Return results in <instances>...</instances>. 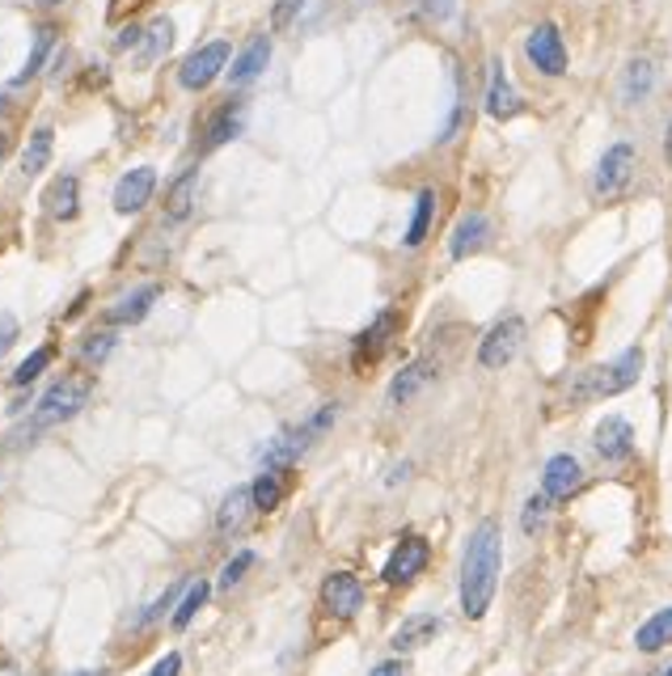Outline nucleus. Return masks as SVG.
Wrapping results in <instances>:
<instances>
[{
  "label": "nucleus",
  "mask_w": 672,
  "mask_h": 676,
  "mask_svg": "<svg viewBox=\"0 0 672 676\" xmlns=\"http://www.w3.org/2000/svg\"><path fill=\"white\" fill-rule=\"evenodd\" d=\"M432 221H436V191L432 187H423V191H415V212H411V228H406V246L415 250V246H423L427 241V228H432Z\"/></svg>",
  "instance_id": "7c9ffc66"
},
{
  "label": "nucleus",
  "mask_w": 672,
  "mask_h": 676,
  "mask_svg": "<svg viewBox=\"0 0 672 676\" xmlns=\"http://www.w3.org/2000/svg\"><path fill=\"white\" fill-rule=\"evenodd\" d=\"M664 153L672 157V128H669V135H664Z\"/></svg>",
  "instance_id": "3c124183"
},
{
  "label": "nucleus",
  "mask_w": 672,
  "mask_h": 676,
  "mask_svg": "<svg viewBox=\"0 0 672 676\" xmlns=\"http://www.w3.org/2000/svg\"><path fill=\"white\" fill-rule=\"evenodd\" d=\"M656 90V64L647 60V56H635L626 72H622V102H630V106H642L647 97Z\"/></svg>",
  "instance_id": "bb28decb"
},
{
  "label": "nucleus",
  "mask_w": 672,
  "mask_h": 676,
  "mask_svg": "<svg viewBox=\"0 0 672 676\" xmlns=\"http://www.w3.org/2000/svg\"><path fill=\"white\" fill-rule=\"evenodd\" d=\"M427 381H432V364L427 359H415V364H406L393 381H389V402L393 406H406V402H415L418 393L427 389Z\"/></svg>",
  "instance_id": "cd10ccee"
},
{
  "label": "nucleus",
  "mask_w": 672,
  "mask_h": 676,
  "mask_svg": "<svg viewBox=\"0 0 672 676\" xmlns=\"http://www.w3.org/2000/svg\"><path fill=\"white\" fill-rule=\"evenodd\" d=\"M486 115L495 123H508L516 115H524V97L516 94V85L508 81V64L495 56L491 60V85H486Z\"/></svg>",
  "instance_id": "2eb2a0df"
},
{
  "label": "nucleus",
  "mask_w": 672,
  "mask_h": 676,
  "mask_svg": "<svg viewBox=\"0 0 672 676\" xmlns=\"http://www.w3.org/2000/svg\"><path fill=\"white\" fill-rule=\"evenodd\" d=\"M241 131H246V102H241V97H228L221 106H212V115H203L199 153H216L224 144H233Z\"/></svg>",
  "instance_id": "423d86ee"
},
{
  "label": "nucleus",
  "mask_w": 672,
  "mask_h": 676,
  "mask_svg": "<svg viewBox=\"0 0 672 676\" xmlns=\"http://www.w3.org/2000/svg\"><path fill=\"white\" fill-rule=\"evenodd\" d=\"M43 212H47L51 225H72V221H81V178H76L72 169L56 174V178L47 182V191H43Z\"/></svg>",
  "instance_id": "9b49d317"
},
{
  "label": "nucleus",
  "mask_w": 672,
  "mask_h": 676,
  "mask_svg": "<svg viewBox=\"0 0 672 676\" xmlns=\"http://www.w3.org/2000/svg\"><path fill=\"white\" fill-rule=\"evenodd\" d=\"M321 605H326L330 617L352 621L355 613L364 609V583L355 580L352 571H334V576H326V583H321Z\"/></svg>",
  "instance_id": "4468645a"
},
{
  "label": "nucleus",
  "mask_w": 672,
  "mask_h": 676,
  "mask_svg": "<svg viewBox=\"0 0 672 676\" xmlns=\"http://www.w3.org/2000/svg\"><path fill=\"white\" fill-rule=\"evenodd\" d=\"M194 191H199V165H191V169H182L178 178H174V187H169V194H165V221L174 225H182L187 216H191L194 207Z\"/></svg>",
  "instance_id": "b1692460"
},
{
  "label": "nucleus",
  "mask_w": 672,
  "mask_h": 676,
  "mask_svg": "<svg viewBox=\"0 0 672 676\" xmlns=\"http://www.w3.org/2000/svg\"><path fill=\"white\" fill-rule=\"evenodd\" d=\"M427 558H432V546H427L423 537H415V533H406V537L393 546V554H389L381 580L389 583V588H402V583L418 580L423 567H427Z\"/></svg>",
  "instance_id": "9d476101"
},
{
  "label": "nucleus",
  "mask_w": 672,
  "mask_h": 676,
  "mask_svg": "<svg viewBox=\"0 0 672 676\" xmlns=\"http://www.w3.org/2000/svg\"><path fill=\"white\" fill-rule=\"evenodd\" d=\"M423 4V13H432V17H445L448 9H452V0H418Z\"/></svg>",
  "instance_id": "37998d69"
},
{
  "label": "nucleus",
  "mask_w": 672,
  "mask_h": 676,
  "mask_svg": "<svg viewBox=\"0 0 672 676\" xmlns=\"http://www.w3.org/2000/svg\"><path fill=\"white\" fill-rule=\"evenodd\" d=\"M9 110H13V94H9V90H0V119H4Z\"/></svg>",
  "instance_id": "49530a36"
},
{
  "label": "nucleus",
  "mask_w": 672,
  "mask_h": 676,
  "mask_svg": "<svg viewBox=\"0 0 672 676\" xmlns=\"http://www.w3.org/2000/svg\"><path fill=\"white\" fill-rule=\"evenodd\" d=\"M228 60H233V47H228L224 38H212V43L194 47L191 56L178 64V85H182L187 94H203V90H212L224 76Z\"/></svg>",
  "instance_id": "20e7f679"
},
{
  "label": "nucleus",
  "mask_w": 672,
  "mask_h": 676,
  "mask_svg": "<svg viewBox=\"0 0 672 676\" xmlns=\"http://www.w3.org/2000/svg\"><path fill=\"white\" fill-rule=\"evenodd\" d=\"M161 300V284L157 280H149V284H135L128 288L110 309H106V325H140L153 309H157Z\"/></svg>",
  "instance_id": "dca6fc26"
},
{
  "label": "nucleus",
  "mask_w": 672,
  "mask_h": 676,
  "mask_svg": "<svg viewBox=\"0 0 672 676\" xmlns=\"http://www.w3.org/2000/svg\"><path fill=\"white\" fill-rule=\"evenodd\" d=\"M51 359H56V343H43V347H34L17 368H13V377H9V386L13 389H31L47 368H51Z\"/></svg>",
  "instance_id": "2f4dec72"
},
{
  "label": "nucleus",
  "mask_w": 672,
  "mask_h": 676,
  "mask_svg": "<svg viewBox=\"0 0 672 676\" xmlns=\"http://www.w3.org/2000/svg\"><path fill=\"white\" fill-rule=\"evenodd\" d=\"M250 495H255V512H275L280 499H284V474L280 470H262L250 483Z\"/></svg>",
  "instance_id": "72a5a7b5"
},
{
  "label": "nucleus",
  "mask_w": 672,
  "mask_h": 676,
  "mask_svg": "<svg viewBox=\"0 0 672 676\" xmlns=\"http://www.w3.org/2000/svg\"><path fill=\"white\" fill-rule=\"evenodd\" d=\"M140 31H144V26H131V31L119 34V47H123V51H131V47H135V38H140Z\"/></svg>",
  "instance_id": "a18cd8bd"
},
{
  "label": "nucleus",
  "mask_w": 672,
  "mask_h": 676,
  "mask_svg": "<svg viewBox=\"0 0 672 676\" xmlns=\"http://www.w3.org/2000/svg\"><path fill=\"white\" fill-rule=\"evenodd\" d=\"M669 643H672V605L669 609H660L656 617H647V621L639 626V635H635V647L647 651V655L660 651V647H669Z\"/></svg>",
  "instance_id": "473e14b6"
},
{
  "label": "nucleus",
  "mask_w": 672,
  "mask_h": 676,
  "mask_svg": "<svg viewBox=\"0 0 672 676\" xmlns=\"http://www.w3.org/2000/svg\"><path fill=\"white\" fill-rule=\"evenodd\" d=\"M255 567V549H241V554H233L228 558V567L221 571V592H228V588H237L241 583V576Z\"/></svg>",
  "instance_id": "f704fd0d"
},
{
  "label": "nucleus",
  "mask_w": 672,
  "mask_h": 676,
  "mask_svg": "<svg viewBox=\"0 0 672 676\" xmlns=\"http://www.w3.org/2000/svg\"><path fill=\"white\" fill-rule=\"evenodd\" d=\"M149 0H110L106 4V26H123V22H135L144 13Z\"/></svg>",
  "instance_id": "e433bc0d"
},
{
  "label": "nucleus",
  "mask_w": 672,
  "mask_h": 676,
  "mask_svg": "<svg viewBox=\"0 0 672 676\" xmlns=\"http://www.w3.org/2000/svg\"><path fill=\"white\" fill-rule=\"evenodd\" d=\"M0 676H22V668L17 664H0Z\"/></svg>",
  "instance_id": "09e8293b"
},
{
  "label": "nucleus",
  "mask_w": 672,
  "mask_h": 676,
  "mask_svg": "<svg viewBox=\"0 0 672 676\" xmlns=\"http://www.w3.org/2000/svg\"><path fill=\"white\" fill-rule=\"evenodd\" d=\"M182 673V655L178 651H169V655H161L157 664L149 668V676H178Z\"/></svg>",
  "instance_id": "ea45409f"
},
{
  "label": "nucleus",
  "mask_w": 672,
  "mask_h": 676,
  "mask_svg": "<svg viewBox=\"0 0 672 676\" xmlns=\"http://www.w3.org/2000/svg\"><path fill=\"white\" fill-rule=\"evenodd\" d=\"M56 47H60V26H56V22H43V26H34L31 56H26V64L17 68V76H13V90L31 85L38 72H47V68H51V56H56Z\"/></svg>",
  "instance_id": "6ab92c4d"
},
{
  "label": "nucleus",
  "mask_w": 672,
  "mask_h": 676,
  "mask_svg": "<svg viewBox=\"0 0 672 676\" xmlns=\"http://www.w3.org/2000/svg\"><path fill=\"white\" fill-rule=\"evenodd\" d=\"M520 339H524V322L520 318H504L495 322L479 343V364L482 368H504L512 364V355L520 352Z\"/></svg>",
  "instance_id": "f8f14e48"
},
{
  "label": "nucleus",
  "mask_w": 672,
  "mask_h": 676,
  "mask_svg": "<svg viewBox=\"0 0 672 676\" xmlns=\"http://www.w3.org/2000/svg\"><path fill=\"white\" fill-rule=\"evenodd\" d=\"M579 486H583V465H579L571 452H558V456L545 461V470H542L545 499H571Z\"/></svg>",
  "instance_id": "a211bd4d"
},
{
  "label": "nucleus",
  "mask_w": 672,
  "mask_h": 676,
  "mask_svg": "<svg viewBox=\"0 0 672 676\" xmlns=\"http://www.w3.org/2000/svg\"><path fill=\"white\" fill-rule=\"evenodd\" d=\"M486 241H491V221H486L482 212H470V216H461L457 228H452V237H448V254H452V262H461V258L479 254Z\"/></svg>",
  "instance_id": "4be33fe9"
},
{
  "label": "nucleus",
  "mask_w": 672,
  "mask_h": 676,
  "mask_svg": "<svg viewBox=\"0 0 672 676\" xmlns=\"http://www.w3.org/2000/svg\"><path fill=\"white\" fill-rule=\"evenodd\" d=\"M267 64H271V38H267V34H250L246 47L228 60L224 76H228L233 90H246V85H255L258 76L267 72Z\"/></svg>",
  "instance_id": "ddd939ff"
},
{
  "label": "nucleus",
  "mask_w": 672,
  "mask_h": 676,
  "mask_svg": "<svg viewBox=\"0 0 672 676\" xmlns=\"http://www.w3.org/2000/svg\"><path fill=\"white\" fill-rule=\"evenodd\" d=\"M106 81H110V72H106V64H90V68H85V72H81V76H76V85H81L85 94H97V90H102Z\"/></svg>",
  "instance_id": "58836bf2"
},
{
  "label": "nucleus",
  "mask_w": 672,
  "mask_h": 676,
  "mask_svg": "<svg viewBox=\"0 0 672 676\" xmlns=\"http://www.w3.org/2000/svg\"><path fill=\"white\" fill-rule=\"evenodd\" d=\"M81 676H94V673H81Z\"/></svg>",
  "instance_id": "603ef678"
},
{
  "label": "nucleus",
  "mask_w": 672,
  "mask_h": 676,
  "mask_svg": "<svg viewBox=\"0 0 672 676\" xmlns=\"http://www.w3.org/2000/svg\"><path fill=\"white\" fill-rule=\"evenodd\" d=\"M90 393H94V377H90V372L56 377L51 386L43 389V398L34 402V415L26 431H51V427H60V423H72L85 406H90Z\"/></svg>",
  "instance_id": "f03ea898"
},
{
  "label": "nucleus",
  "mask_w": 672,
  "mask_h": 676,
  "mask_svg": "<svg viewBox=\"0 0 672 676\" xmlns=\"http://www.w3.org/2000/svg\"><path fill=\"white\" fill-rule=\"evenodd\" d=\"M90 296H94V292H90V288H81V292H76V300H72V305H68V309H64V318H68V322H72L76 313H85V309H90Z\"/></svg>",
  "instance_id": "79ce46f5"
},
{
  "label": "nucleus",
  "mask_w": 672,
  "mask_h": 676,
  "mask_svg": "<svg viewBox=\"0 0 672 676\" xmlns=\"http://www.w3.org/2000/svg\"><path fill=\"white\" fill-rule=\"evenodd\" d=\"M208 596H212V583L208 580L187 583V588L178 592V605H174V613H169V626H174V630H187V626H191V617L203 609V601H208Z\"/></svg>",
  "instance_id": "c85d7f7f"
},
{
  "label": "nucleus",
  "mask_w": 672,
  "mask_h": 676,
  "mask_svg": "<svg viewBox=\"0 0 672 676\" xmlns=\"http://www.w3.org/2000/svg\"><path fill=\"white\" fill-rule=\"evenodd\" d=\"M524 51H529V60H533V68L542 76H563L567 72V43H563V34H558L554 22L533 26V34L524 38Z\"/></svg>",
  "instance_id": "1a4fd4ad"
},
{
  "label": "nucleus",
  "mask_w": 672,
  "mask_h": 676,
  "mask_svg": "<svg viewBox=\"0 0 672 676\" xmlns=\"http://www.w3.org/2000/svg\"><path fill=\"white\" fill-rule=\"evenodd\" d=\"M635 162H639L635 144H609L605 153H601V162H597V169H592V191L601 194V199H617V194L630 187V178H635Z\"/></svg>",
  "instance_id": "39448f33"
},
{
  "label": "nucleus",
  "mask_w": 672,
  "mask_h": 676,
  "mask_svg": "<svg viewBox=\"0 0 672 676\" xmlns=\"http://www.w3.org/2000/svg\"><path fill=\"white\" fill-rule=\"evenodd\" d=\"M436 630H440V617H432V613H415L411 621H402V626L393 630V651H415V647L427 643Z\"/></svg>",
  "instance_id": "c756f323"
},
{
  "label": "nucleus",
  "mask_w": 672,
  "mask_h": 676,
  "mask_svg": "<svg viewBox=\"0 0 672 676\" xmlns=\"http://www.w3.org/2000/svg\"><path fill=\"white\" fill-rule=\"evenodd\" d=\"M34 4H38V9H60L64 0H34Z\"/></svg>",
  "instance_id": "8fccbe9b"
},
{
  "label": "nucleus",
  "mask_w": 672,
  "mask_h": 676,
  "mask_svg": "<svg viewBox=\"0 0 672 676\" xmlns=\"http://www.w3.org/2000/svg\"><path fill=\"white\" fill-rule=\"evenodd\" d=\"M592 449H597V456H605V461H626L635 452V427L622 419V415H609L592 431Z\"/></svg>",
  "instance_id": "aec40b11"
},
{
  "label": "nucleus",
  "mask_w": 672,
  "mask_h": 676,
  "mask_svg": "<svg viewBox=\"0 0 672 676\" xmlns=\"http://www.w3.org/2000/svg\"><path fill=\"white\" fill-rule=\"evenodd\" d=\"M398 322H402V318H398L393 309H385V313H377L373 322L355 334V343H352L355 372H368L373 364H381V355L389 352V343H393V334H398Z\"/></svg>",
  "instance_id": "6e6552de"
},
{
  "label": "nucleus",
  "mask_w": 672,
  "mask_h": 676,
  "mask_svg": "<svg viewBox=\"0 0 672 676\" xmlns=\"http://www.w3.org/2000/svg\"><path fill=\"white\" fill-rule=\"evenodd\" d=\"M639 377H642V347H630V352H622L617 359H609V364L588 368L576 381V389H571V398H576V402L613 398V393H626Z\"/></svg>",
  "instance_id": "7ed1b4c3"
},
{
  "label": "nucleus",
  "mask_w": 672,
  "mask_h": 676,
  "mask_svg": "<svg viewBox=\"0 0 672 676\" xmlns=\"http://www.w3.org/2000/svg\"><path fill=\"white\" fill-rule=\"evenodd\" d=\"M499 562H504V542H499V524L495 520H482L465 546V558H461V580H457V592H461V613L470 621L486 617L491 601H495V583H499Z\"/></svg>",
  "instance_id": "f257e3e1"
},
{
  "label": "nucleus",
  "mask_w": 672,
  "mask_h": 676,
  "mask_svg": "<svg viewBox=\"0 0 672 676\" xmlns=\"http://www.w3.org/2000/svg\"><path fill=\"white\" fill-rule=\"evenodd\" d=\"M314 444V436L305 431V427H296V431H284V436H275L267 449H262V465L267 470H288L292 461L300 456V452Z\"/></svg>",
  "instance_id": "393cba45"
},
{
  "label": "nucleus",
  "mask_w": 672,
  "mask_h": 676,
  "mask_svg": "<svg viewBox=\"0 0 672 676\" xmlns=\"http://www.w3.org/2000/svg\"><path fill=\"white\" fill-rule=\"evenodd\" d=\"M115 347H119V325H97V330H90V334L76 343V359H81L90 372H97L102 364H110Z\"/></svg>",
  "instance_id": "5701e85b"
},
{
  "label": "nucleus",
  "mask_w": 672,
  "mask_h": 676,
  "mask_svg": "<svg viewBox=\"0 0 672 676\" xmlns=\"http://www.w3.org/2000/svg\"><path fill=\"white\" fill-rule=\"evenodd\" d=\"M545 508H550L545 495H533V499L524 503V512H520V529H524L529 537H538V533L545 529Z\"/></svg>",
  "instance_id": "c9c22d12"
},
{
  "label": "nucleus",
  "mask_w": 672,
  "mask_h": 676,
  "mask_svg": "<svg viewBox=\"0 0 672 676\" xmlns=\"http://www.w3.org/2000/svg\"><path fill=\"white\" fill-rule=\"evenodd\" d=\"M17 343V322L9 318V313H0V359L9 355V347Z\"/></svg>",
  "instance_id": "a19ab883"
},
{
  "label": "nucleus",
  "mask_w": 672,
  "mask_h": 676,
  "mask_svg": "<svg viewBox=\"0 0 672 676\" xmlns=\"http://www.w3.org/2000/svg\"><path fill=\"white\" fill-rule=\"evenodd\" d=\"M305 4H309V0H275V9H271V26H275V31H288L292 22L300 17Z\"/></svg>",
  "instance_id": "4c0bfd02"
},
{
  "label": "nucleus",
  "mask_w": 672,
  "mask_h": 676,
  "mask_svg": "<svg viewBox=\"0 0 672 676\" xmlns=\"http://www.w3.org/2000/svg\"><path fill=\"white\" fill-rule=\"evenodd\" d=\"M250 515H255V495H250V486H233L221 499V508H216V533H221V537L246 533Z\"/></svg>",
  "instance_id": "412c9836"
},
{
  "label": "nucleus",
  "mask_w": 672,
  "mask_h": 676,
  "mask_svg": "<svg viewBox=\"0 0 672 676\" xmlns=\"http://www.w3.org/2000/svg\"><path fill=\"white\" fill-rule=\"evenodd\" d=\"M51 153H56V128L51 123H38L22 149V174L26 178H38L47 165H51Z\"/></svg>",
  "instance_id": "a878e982"
},
{
  "label": "nucleus",
  "mask_w": 672,
  "mask_h": 676,
  "mask_svg": "<svg viewBox=\"0 0 672 676\" xmlns=\"http://www.w3.org/2000/svg\"><path fill=\"white\" fill-rule=\"evenodd\" d=\"M169 47H174V22L169 17H149L140 38H135V47H131V68H140V72L157 68L169 56Z\"/></svg>",
  "instance_id": "f3484780"
},
{
  "label": "nucleus",
  "mask_w": 672,
  "mask_h": 676,
  "mask_svg": "<svg viewBox=\"0 0 672 676\" xmlns=\"http://www.w3.org/2000/svg\"><path fill=\"white\" fill-rule=\"evenodd\" d=\"M157 165H131L128 174L115 182V194H110V207L119 216H140L153 199H157Z\"/></svg>",
  "instance_id": "0eeeda50"
},
{
  "label": "nucleus",
  "mask_w": 672,
  "mask_h": 676,
  "mask_svg": "<svg viewBox=\"0 0 672 676\" xmlns=\"http://www.w3.org/2000/svg\"><path fill=\"white\" fill-rule=\"evenodd\" d=\"M664 676H672V668H669V673H664Z\"/></svg>",
  "instance_id": "864d4df0"
},
{
  "label": "nucleus",
  "mask_w": 672,
  "mask_h": 676,
  "mask_svg": "<svg viewBox=\"0 0 672 676\" xmlns=\"http://www.w3.org/2000/svg\"><path fill=\"white\" fill-rule=\"evenodd\" d=\"M4 157H9V131L0 128V165H4Z\"/></svg>",
  "instance_id": "de8ad7c7"
},
{
  "label": "nucleus",
  "mask_w": 672,
  "mask_h": 676,
  "mask_svg": "<svg viewBox=\"0 0 672 676\" xmlns=\"http://www.w3.org/2000/svg\"><path fill=\"white\" fill-rule=\"evenodd\" d=\"M373 676H402V664H398V660H385V664L373 668Z\"/></svg>",
  "instance_id": "c03bdc74"
}]
</instances>
